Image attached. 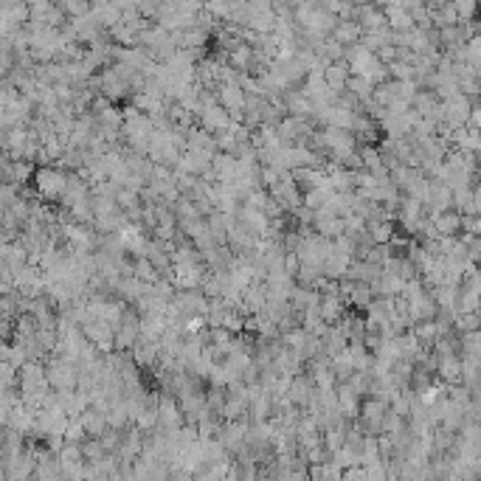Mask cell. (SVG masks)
Listing matches in <instances>:
<instances>
[{"label": "cell", "mask_w": 481, "mask_h": 481, "mask_svg": "<svg viewBox=\"0 0 481 481\" xmlns=\"http://www.w3.org/2000/svg\"><path fill=\"white\" fill-rule=\"evenodd\" d=\"M203 268L197 265V262H186V265H174V287L178 290H194V287H200V282H203Z\"/></svg>", "instance_id": "1"}, {"label": "cell", "mask_w": 481, "mask_h": 481, "mask_svg": "<svg viewBox=\"0 0 481 481\" xmlns=\"http://www.w3.org/2000/svg\"><path fill=\"white\" fill-rule=\"evenodd\" d=\"M245 91H242V84L239 82H226L223 87H220V93H217V105H223L228 113H242V107H245Z\"/></svg>", "instance_id": "2"}, {"label": "cell", "mask_w": 481, "mask_h": 481, "mask_svg": "<svg viewBox=\"0 0 481 481\" xmlns=\"http://www.w3.org/2000/svg\"><path fill=\"white\" fill-rule=\"evenodd\" d=\"M200 116H203V129H208L211 136H214V133H220V129H226V127L231 124L228 110H226L223 105H217V102L208 105V107H203Z\"/></svg>", "instance_id": "3"}, {"label": "cell", "mask_w": 481, "mask_h": 481, "mask_svg": "<svg viewBox=\"0 0 481 481\" xmlns=\"http://www.w3.org/2000/svg\"><path fill=\"white\" fill-rule=\"evenodd\" d=\"M268 217H265V211H259V208H251V206H245L242 208V226L253 234V237H265V231H268Z\"/></svg>", "instance_id": "4"}, {"label": "cell", "mask_w": 481, "mask_h": 481, "mask_svg": "<svg viewBox=\"0 0 481 481\" xmlns=\"http://www.w3.org/2000/svg\"><path fill=\"white\" fill-rule=\"evenodd\" d=\"M335 406H338V411H343L346 417H355L358 414V391L349 385L346 380L341 383V388H338V394H335Z\"/></svg>", "instance_id": "5"}, {"label": "cell", "mask_w": 481, "mask_h": 481, "mask_svg": "<svg viewBox=\"0 0 481 481\" xmlns=\"http://www.w3.org/2000/svg\"><path fill=\"white\" fill-rule=\"evenodd\" d=\"M383 17H385V26L391 31H408L414 26V17L408 9H400V6H385L383 9Z\"/></svg>", "instance_id": "6"}, {"label": "cell", "mask_w": 481, "mask_h": 481, "mask_svg": "<svg viewBox=\"0 0 481 481\" xmlns=\"http://www.w3.org/2000/svg\"><path fill=\"white\" fill-rule=\"evenodd\" d=\"M37 186L46 194H62L65 192V178L60 172H54V169H42L37 174Z\"/></svg>", "instance_id": "7"}, {"label": "cell", "mask_w": 481, "mask_h": 481, "mask_svg": "<svg viewBox=\"0 0 481 481\" xmlns=\"http://www.w3.org/2000/svg\"><path fill=\"white\" fill-rule=\"evenodd\" d=\"M363 34V28L355 23V20H343V23H335V31H332V39L341 42V46H352L358 42Z\"/></svg>", "instance_id": "8"}, {"label": "cell", "mask_w": 481, "mask_h": 481, "mask_svg": "<svg viewBox=\"0 0 481 481\" xmlns=\"http://www.w3.org/2000/svg\"><path fill=\"white\" fill-rule=\"evenodd\" d=\"M346 76H349L346 65H341V62H329V65H324V82H327V87H332L335 93H343Z\"/></svg>", "instance_id": "9"}, {"label": "cell", "mask_w": 481, "mask_h": 481, "mask_svg": "<svg viewBox=\"0 0 481 481\" xmlns=\"http://www.w3.org/2000/svg\"><path fill=\"white\" fill-rule=\"evenodd\" d=\"M105 425H107V419L99 417V414H93V411H91V414H84V419H82V428H84V430H91V433H96V436L105 430Z\"/></svg>", "instance_id": "10"}]
</instances>
